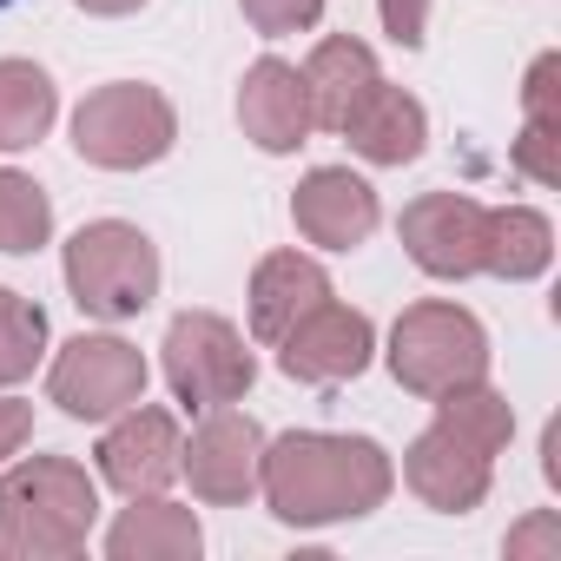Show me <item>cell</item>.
Returning <instances> with one entry per match:
<instances>
[{
	"label": "cell",
	"instance_id": "6da1fadb",
	"mask_svg": "<svg viewBox=\"0 0 561 561\" xmlns=\"http://www.w3.org/2000/svg\"><path fill=\"white\" fill-rule=\"evenodd\" d=\"M397 489V462L370 436H337V430H291L264 443L257 462V495L285 528H331L377 515Z\"/></svg>",
	"mask_w": 561,
	"mask_h": 561
},
{
	"label": "cell",
	"instance_id": "7a4b0ae2",
	"mask_svg": "<svg viewBox=\"0 0 561 561\" xmlns=\"http://www.w3.org/2000/svg\"><path fill=\"white\" fill-rule=\"evenodd\" d=\"M100 522V482L73 456H27L0 476V561H67Z\"/></svg>",
	"mask_w": 561,
	"mask_h": 561
},
{
	"label": "cell",
	"instance_id": "3957f363",
	"mask_svg": "<svg viewBox=\"0 0 561 561\" xmlns=\"http://www.w3.org/2000/svg\"><path fill=\"white\" fill-rule=\"evenodd\" d=\"M60 271H67L73 305L87 318H100V324H126V318H139L159 298V244L139 225H126V218L80 225L67 238Z\"/></svg>",
	"mask_w": 561,
	"mask_h": 561
},
{
	"label": "cell",
	"instance_id": "277c9868",
	"mask_svg": "<svg viewBox=\"0 0 561 561\" xmlns=\"http://www.w3.org/2000/svg\"><path fill=\"white\" fill-rule=\"evenodd\" d=\"M179 146V113L159 87L146 80H113L93 87L73 106V152L100 172H146Z\"/></svg>",
	"mask_w": 561,
	"mask_h": 561
},
{
	"label": "cell",
	"instance_id": "5b68a950",
	"mask_svg": "<svg viewBox=\"0 0 561 561\" xmlns=\"http://www.w3.org/2000/svg\"><path fill=\"white\" fill-rule=\"evenodd\" d=\"M390 377L410 397H443L456 383L489 377V331L476 311L449 298H423L390 324Z\"/></svg>",
	"mask_w": 561,
	"mask_h": 561
},
{
	"label": "cell",
	"instance_id": "8992f818",
	"mask_svg": "<svg viewBox=\"0 0 561 561\" xmlns=\"http://www.w3.org/2000/svg\"><path fill=\"white\" fill-rule=\"evenodd\" d=\"M159 370L165 390L185 410H218V403H244V390L257 383V357L244 344V331L218 311H179L165 324L159 344Z\"/></svg>",
	"mask_w": 561,
	"mask_h": 561
},
{
	"label": "cell",
	"instance_id": "52a82bcc",
	"mask_svg": "<svg viewBox=\"0 0 561 561\" xmlns=\"http://www.w3.org/2000/svg\"><path fill=\"white\" fill-rule=\"evenodd\" d=\"M146 377L152 370H146L139 344H126L113 331H80L73 344H60V357L47 370V403H60V416H73V423H106L146 397Z\"/></svg>",
	"mask_w": 561,
	"mask_h": 561
},
{
	"label": "cell",
	"instance_id": "ba28073f",
	"mask_svg": "<svg viewBox=\"0 0 561 561\" xmlns=\"http://www.w3.org/2000/svg\"><path fill=\"white\" fill-rule=\"evenodd\" d=\"M205 423L185 436V449H179V476L192 482V495L198 502H211V508H238V502H251L257 495V462H264V430H257V416H244V410H231V403H218V410H198Z\"/></svg>",
	"mask_w": 561,
	"mask_h": 561
},
{
	"label": "cell",
	"instance_id": "9c48e42d",
	"mask_svg": "<svg viewBox=\"0 0 561 561\" xmlns=\"http://www.w3.org/2000/svg\"><path fill=\"white\" fill-rule=\"evenodd\" d=\"M277 351V370L291 383H318V390H337V383H357L377 357V324L337 298H324L311 318H298L285 337L271 344Z\"/></svg>",
	"mask_w": 561,
	"mask_h": 561
},
{
	"label": "cell",
	"instance_id": "30bf717a",
	"mask_svg": "<svg viewBox=\"0 0 561 561\" xmlns=\"http://www.w3.org/2000/svg\"><path fill=\"white\" fill-rule=\"evenodd\" d=\"M179 449H185L179 416L139 397L133 410L106 416V436H100L93 462H100V482L133 502V495H165L179 482Z\"/></svg>",
	"mask_w": 561,
	"mask_h": 561
},
{
	"label": "cell",
	"instance_id": "8fae6325",
	"mask_svg": "<svg viewBox=\"0 0 561 561\" xmlns=\"http://www.w3.org/2000/svg\"><path fill=\"white\" fill-rule=\"evenodd\" d=\"M482 218H489V205H476L469 192H423L403 205L397 238L423 277L462 285V277L482 271Z\"/></svg>",
	"mask_w": 561,
	"mask_h": 561
},
{
	"label": "cell",
	"instance_id": "7c38bea8",
	"mask_svg": "<svg viewBox=\"0 0 561 561\" xmlns=\"http://www.w3.org/2000/svg\"><path fill=\"white\" fill-rule=\"evenodd\" d=\"M377 218H383V205H377L370 179H357L351 165H318L291 192V225L318 251H357V244H370Z\"/></svg>",
	"mask_w": 561,
	"mask_h": 561
},
{
	"label": "cell",
	"instance_id": "4fadbf2b",
	"mask_svg": "<svg viewBox=\"0 0 561 561\" xmlns=\"http://www.w3.org/2000/svg\"><path fill=\"white\" fill-rule=\"evenodd\" d=\"M403 482L423 508L436 515H469L489 502V482H495V456H482L476 443H462L456 430L430 423L410 449H403Z\"/></svg>",
	"mask_w": 561,
	"mask_h": 561
},
{
	"label": "cell",
	"instance_id": "5bb4252c",
	"mask_svg": "<svg viewBox=\"0 0 561 561\" xmlns=\"http://www.w3.org/2000/svg\"><path fill=\"white\" fill-rule=\"evenodd\" d=\"M238 126H244V139H251L257 152H271V159L298 152V146L318 133L305 73H298L291 60H277V54L251 60L244 80H238Z\"/></svg>",
	"mask_w": 561,
	"mask_h": 561
},
{
	"label": "cell",
	"instance_id": "9a60e30c",
	"mask_svg": "<svg viewBox=\"0 0 561 561\" xmlns=\"http://www.w3.org/2000/svg\"><path fill=\"white\" fill-rule=\"evenodd\" d=\"M324 298H337L331 291V271L318 264V257H305V251H271V257H257V271H251V337L257 344H277L298 318H311Z\"/></svg>",
	"mask_w": 561,
	"mask_h": 561
},
{
	"label": "cell",
	"instance_id": "2e32d148",
	"mask_svg": "<svg viewBox=\"0 0 561 561\" xmlns=\"http://www.w3.org/2000/svg\"><path fill=\"white\" fill-rule=\"evenodd\" d=\"M337 133L351 139V152H357L364 165H410V159H423L430 113H423V100H416V93H403V87L377 80V87L351 106V119H344Z\"/></svg>",
	"mask_w": 561,
	"mask_h": 561
},
{
	"label": "cell",
	"instance_id": "e0dca14e",
	"mask_svg": "<svg viewBox=\"0 0 561 561\" xmlns=\"http://www.w3.org/2000/svg\"><path fill=\"white\" fill-rule=\"evenodd\" d=\"M198 508L165 495H133V508H119V522L106 528V561H198Z\"/></svg>",
	"mask_w": 561,
	"mask_h": 561
},
{
	"label": "cell",
	"instance_id": "ac0fdd59",
	"mask_svg": "<svg viewBox=\"0 0 561 561\" xmlns=\"http://www.w3.org/2000/svg\"><path fill=\"white\" fill-rule=\"evenodd\" d=\"M298 73H305V93H311V119H318L324 133H337V126L351 119V106L383 80L377 54H370L357 34H324Z\"/></svg>",
	"mask_w": 561,
	"mask_h": 561
},
{
	"label": "cell",
	"instance_id": "d6986e66",
	"mask_svg": "<svg viewBox=\"0 0 561 561\" xmlns=\"http://www.w3.org/2000/svg\"><path fill=\"white\" fill-rule=\"evenodd\" d=\"M554 264V225L535 205H495L482 218V271L502 285H528Z\"/></svg>",
	"mask_w": 561,
	"mask_h": 561
},
{
	"label": "cell",
	"instance_id": "ffe728a7",
	"mask_svg": "<svg viewBox=\"0 0 561 561\" xmlns=\"http://www.w3.org/2000/svg\"><path fill=\"white\" fill-rule=\"evenodd\" d=\"M60 87L34 60H0V152H27L54 133Z\"/></svg>",
	"mask_w": 561,
	"mask_h": 561
},
{
	"label": "cell",
	"instance_id": "44dd1931",
	"mask_svg": "<svg viewBox=\"0 0 561 561\" xmlns=\"http://www.w3.org/2000/svg\"><path fill=\"white\" fill-rule=\"evenodd\" d=\"M430 403H436V423L456 430L462 443H476L482 456H502L508 436H515V410H508V397H502L489 377L456 383V390H443V397H430Z\"/></svg>",
	"mask_w": 561,
	"mask_h": 561
},
{
	"label": "cell",
	"instance_id": "7402d4cb",
	"mask_svg": "<svg viewBox=\"0 0 561 561\" xmlns=\"http://www.w3.org/2000/svg\"><path fill=\"white\" fill-rule=\"evenodd\" d=\"M54 238V198L34 172H14L0 165V251L8 257H27Z\"/></svg>",
	"mask_w": 561,
	"mask_h": 561
},
{
	"label": "cell",
	"instance_id": "603a6c76",
	"mask_svg": "<svg viewBox=\"0 0 561 561\" xmlns=\"http://www.w3.org/2000/svg\"><path fill=\"white\" fill-rule=\"evenodd\" d=\"M41 357H47V311L0 285V390L27 383Z\"/></svg>",
	"mask_w": 561,
	"mask_h": 561
},
{
	"label": "cell",
	"instance_id": "cb8c5ba5",
	"mask_svg": "<svg viewBox=\"0 0 561 561\" xmlns=\"http://www.w3.org/2000/svg\"><path fill=\"white\" fill-rule=\"evenodd\" d=\"M244 21L264 34V41H285V34H311L324 21V0H238Z\"/></svg>",
	"mask_w": 561,
	"mask_h": 561
},
{
	"label": "cell",
	"instance_id": "d4e9b609",
	"mask_svg": "<svg viewBox=\"0 0 561 561\" xmlns=\"http://www.w3.org/2000/svg\"><path fill=\"white\" fill-rule=\"evenodd\" d=\"M515 172L535 179V185H561V126L522 119V133H515Z\"/></svg>",
	"mask_w": 561,
	"mask_h": 561
},
{
	"label": "cell",
	"instance_id": "484cf974",
	"mask_svg": "<svg viewBox=\"0 0 561 561\" xmlns=\"http://www.w3.org/2000/svg\"><path fill=\"white\" fill-rule=\"evenodd\" d=\"M522 119L561 126V54H541L522 80Z\"/></svg>",
	"mask_w": 561,
	"mask_h": 561
},
{
	"label": "cell",
	"instance_id": "4316f807",
	"mask_svg": "<svg viewBox=\"0 0 561 561\" xmlns=\"http://www.w3.org/2000/svg\"><path fill=\"white\" fill-rule=\"evenodd\" d=\"M508 561H561V515L554 508H535L528 522L508 528Z\"/></svg>",
	"mask_w": 561,
	"mask_h": 561
},
{
	"label": "cell",
	"instance_id": "83f0119b",
	"mask_svg": "<svg viewBox=\"0 0 561 561\" xmlns=\"http://www.w3.org/2000/svg\"><path fill=\"white\" fill-rule=\"evenodd\" d=\"M377 21L397 47H423L430 34V0H377Z\"/></svg>",
	"mask_w": 561,
	"mask_h": 561
},
{
	"label": "cell",
	"instance_id": "f1b7e54d",
	"mask_svg": "<svg viewBox=\"0 0 561 561\" xmlns=\"http://www.w3.org/2000/svg\"><path fill=\"white\" fill-rule=\"evenodd\" d=\"M27 436H34V403L0 397V462H14L27 449Z\"/></svg>",
	"mask_w": 561,
	"mask_h": 561
},
{
	"label": "cell",
	"instance_id": "f546056e",
	"mask_svg": "<svg viewBox=\"0 0 561 561\" xmlns=\"http://www.w3.org/2000/svg\"><path fill=\"white\" fill-rule=\"evenodd\" d=\"M73 8H87V14H100V21H119V14H139L146 0H73Z\"/></svg>",
	"mask_w": 561,
	"mask_h": 561
},
{
	"label": "cell",
	"instance_id": "4dcf8cb0",
	"mask_svg": "<svg viewBox=\"0 0 561 561\" xmlns=\"http://www.w3.org/2000/svg\"><path fill=\"white\" fill-rule=\"evenodd\" d=\"M0 8H14V0H0Z\"/></svg>",
	"mask_w": 561,
	"mask_h": 561
}]
</instances>
